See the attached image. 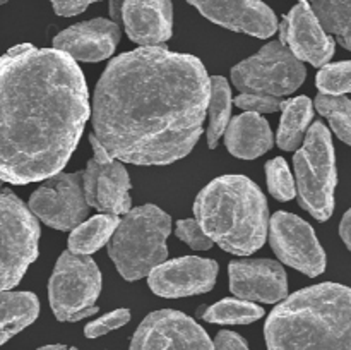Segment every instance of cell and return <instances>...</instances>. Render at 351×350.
Returning <instances> with one entry per match:
<instances>
[{"label": "cell", "mask_w": 351, "mask_h": 350, "mask_svg": "<svg viewBox=\"0 0 351 350\" xmlns=\"http://www.w3.org/2000/svg\"><path fill=\"white\" fill-rule=\"evenodd\" d=\"M89 141L93 146V158L82 172L86 202L103 213L125 215L130 209V178L127 168L110 156L95 136L89 137Z\"/></svg>", "instance_id": "cell-11"}, {"label": "cell", "mask_w": 351, "mask_h": 350, "mask_svg": "<svg viewBox=\"0 0 351 350\" xmlns=\"http://www.w3.org/2000/svg\"><path fill=\"white\" fill-rule=\"evenodd\" d=\"M218 263L197 256H185L158 264L149 271V287L160 297L178 299L206 294L218 277Z\"/></svg>", "instance_id": "cell-14"}, {"label": "cell", "mask_w": 351, "mask_h": 350, "mask_svg": "<svg viewBox=\"0 0 351 350\" xmlns=\"http://www.w3.org/2000/svg\"><path fill=\"white\" fill-rule=\"evenodd\" d=\"M315 108L329 120L332 130L343 143L351 141V103L345 95H324L319 93L315 98Z\"/></svg>", "instance_id": "cell-27"}, {"label": "cell", "mask_w": 351, "mask_h": 350, "mask_svg": "<svg viewBox=\"0 0 351 350\" xmlns=\"http://www.w3.org/2000/svg\"><path fill=\"white\" fill-rule=\"evenodd\" d=\"M213 350H249L247 342L235 331H219L216 335L215 343H213Z\"/></svg>", "instance_id": "cell-33"}, {"label": "cell", "mask_w": 351, "mask_h": 350, "mask_svg": "<svg viewBox=\"0 0 351 350\" xmlns=\"http://www.w3.org/2000/svg\"><path fill=\"white\" fill-rule=\"evenodd\" d=\"M305 74V65L285 45L271 41L232 69V81L242 93L281 98L297 91Z\"/></svg>", "instance_id": "cell-9"}, {"label": "cell", "mask_w": 351, "mask_h": 350, "mask_svg": "<svg viewBox=\"0 0 351 350\" xmlns=\"http://www.w3.org/2000/svg\"><path fill=\"white\" fill-rule=\"evenodd\" d=\"M281 98L269 95H254V93H240L235 98V105L245 112L254 113H274L280 110Z\"/></svg>", "instance_id": "cell-32"}, {"label": "cell", "mask_w": 351, "mask_h": 350, "mask_svg": "<svg viewBox=\"0 0 351 350\" xmlns=\"http://www.w3.org/2000/svg\"><path fill=\"white\" fill-rule=\"evenodd\" d=\"M204 17L223 27L256 38L276 33L278 19L263 0H187Z\"/></svg>", "instance_id": "cell-16"}, {"label": "cell", "mask_w": 351, "mask_h": 350, "mask_svg": "<svg viewBox=\"0 0 351 350\" xmlns=\"http://www.w3.org/2000/svg\"><path fill=\"white\" fill-rule=\"evenodd\" d=\"M223 134L230 153L242 160L259 158L273 148L269 122L261 113L245 112L235 117Z\"/></svg>", "instance_id": "cell-20"}, {"label": "cell", "mask_w": 351, "mask_h": 350, "mask_svg": "<svg viewBox=\"0 0 351 350\" xmlns=\"http://www.w3.org/2000/svg\"><path fill=\"white\" fill-rule=\"evenodd\" d=\"M194 213L206 235L226 253L249 256L266 242V196L243 175L209 182L195 198Z\"/></svg>", "instance_id": "cell-4"}, {"label": "cell", "mask_w": 351, "mask_h": 350, "mask_svg": "<svg viewBox=\"0 0 351 350\" xmlns=\"http://www.w3.org/2000/svg\"><path fill=\"white\" fill-rule=\"evenodd\" d=\"M280 43L298 60L311 62L315 67L328 64L335 55L336 41L322 30L311 3L300 0L280 24Z\"/></svg>", "instance_id": "cell-15"}, {"label": "cell", "mask_w": 351, "mask_h": 350, "mask_svg": "<svg viewBox=\"0 0 351 350\" xmlns=\"http://www.w3.org/2000/svg\"><path fill=\"white\" fill-rule=\"evenodd\" d=\"M129 350H213V342L184 312L161 309L141 323Z\"/></svg>", "instance_id": "cell-13"}, {"label": "cell", "mask_w": 351, "mask_h": 350, "mask_svg": "<svg viewBox=\"0 0 351 350\" xmlns=\"http://www.w3.org/2000/svg\"><path fill=\"white\" fill-rule=\"evenodd\" d=\"M339 235H341L345 246L351 249V211H346L339 225Z\"/></svg>", "instance_id": "cell-35"}, {"label": "cell", "mask_w": 351, "mask_h": 350, "mask_svg": "<svg viewBox=\"0 0 351 350\" xmlns=\"http://www.w3.org/2000/svg\"><path fill=\"white\" fill-rule=\"evenodd\" d=\"M40 223L9 189L0 191V290L16 287L38 257Z\"/></svg>", "instance_id": "cell-7"}, {"label": "cell", "mask_w": 351, "mask_h": 350, "mask_svg": "<svg viewBox=\"0 0 351 350\" xmlns=\"http://www.w3.org/2000/svg\"><path fill=\"white\" fill-rule=\"evenodd\" d=\"M129 319H130L129 309H115V311L108 312V314H105L103 318L95 319V321H91L89 325H86L84 335L86 338H98V336L106 335V333L127 325Z\"/></svg>", "instance_id": "cell-31"}, {"label": "cell", "mask_w": 351, "mask_h": 350, "mask_svg": "<svg viewBox=\"0 0 351 350\" xmlns=\"http://www.w3.org/2000/svg\"><path fill=\"white\" fill-rule=\"evenodd\" d=\"M122 3L123 0H112L110 2V14H112L113 17V23H117L120 26V23H122Z\"/></svg>", "instance_id": "cell-36"}, {"label": "cell", "mask_w": 351, "mask_h": 350, "mask_svg": "<svg viewBox=\"0 0 351 350\" xmlns=\"http://www.w3.org/2000/svg\"><path fill=\"white\" fill-rule=\"evenodd\" d=\"M175 233L182 242L191 246L194 250H208L213 246V240L206 235L197 220H178Z\"/></svg>", "instance_id": "cell-30"}, {"label": "cell", "mask_w": 351, "mask_h": 350, "mask_svg": "<svg viewBox=\"0 0 351 350\" xmlns=\"http://www.w3.org/2000/svg\"><path fill=\"white\" fill-rule=\"evenodd\" d=\"M350 0H314L312 12L317 17L322 30L336 34L339 43L350 50L351 47V12Z\"/></svg>", "instance_id": "cell-25"}, {"label": "cell", "mask_w": 351, "mask_h": 350, "mask_svg": "<svg viewBox=\"0 0 351 350\" xmlns=\"http://www.w3.org/2000/svg\"><path fill=\"white\" fill-rule=\"evenodd\" d=\"M36 350H77V349H74V347H67V345H47Z\"/></svg>", "instance_id": "cell-37"}, {"label": "cell", "mask_w": 351, "mask_h": 350, "mask_svg": "<svg viewBox=\"0 0 351 350\" xmlns=\"http://www.w3.org/2000/svg\"><path fill=\"white\" fill-rule=\"evenodd\" d=\"M0 187H2V180H0Z\"/></svg>", "instance_id": "cell-39"}, {"label": "cell", "mask_w": 351, "mask_h": 350, "mask_svg": "<svg viewBox=\"0 0 351 350\" xmlns=\"http://www.w3.org/2000/svg\"><path fill=\"white\" fill-rule=\"evenodd\" d=\"M206 115H209L208 126V146L215 150L218 146L219 137L228 126L232 115V89L228 81L221 75L209 78V98Z\"/></svg>", "instance_id": "cell-24"}, {"label": "cell", "mask_w": 351, "mask_h": 350, "mask_svg": "<svg viewBox=\"0 0 351 350\" xmlns=\"http://www.w3.org/2000/svg\"><path fill=\"white\" fill-rule=\"evenodd\" d=\"M120 26L108 19H91L74 24L53 38L57 50L82 62H99L115 51Z\"/></svg>", "instance_id": "cell-18"}, {"label": "cell", "mask_w": 351, "mask_h": 350, "mask_svg": "<svg viewBox=\"0 0 351 350\" xmlns=\"http://www.w3.org/2000/svg\"><path fill=\"white\" fill-rule=\"evenodd\" d=\"M29 209L36 218L57 230H71L84 222L89 205L82 191V172L57 174L31 194Z\"/></svg>", "instance_id": "cell-10"}, {"label": "cell", "mask_w": 351, "mask_h": 350, "mask_svg": "<svg viewBox=\"0 0 351 350\" xmlns=\"http://www.w3.org/2000/svg\"><path fill=\"white\" fill-rule=\"evenodd\" d=\"M171 232L168 213L154 205L129 209L110 237L108 254L125 280L149 275L168 256L167 239Z\"/></svg>", "instance_id": "cell-5"}, {"label": "cell", "mask_w": 351, "mask_h": 350, "mask_svg": "<svg viewBox=\"0 0 351 350\" xmlns=\"http://www.w3.org/2000/svg\"><path fill=\"white\" fill-rule=\"evenodd\" d=\"M269 242L274 254L307 277H319L326 270V253L314 229L293 213L278 211L271 218Z\"/></svg>", "instance_id": "cell-12"}, {"label": "cell", "mask_w": 351, "mask_h": 350, "mask_svg": "<svg viewBox=\"0 0 351 350\" xmlns=\"http://www.w3.org/2000/svg\"><path fill=\"white\" fill-rule=\"evenodd\" d=\"M230 290L249 302L274 304L288 295L283 266L273 259H242L230 263Z\"/></svg>", "instance_id": "cell-17"}, {"label": "cell", "mask_w": 351, "mask_h": 350, "mask_svg": "<svg viewBox=\"0 0 351 350\" xmlns=\"http://www.w3.org/2000/svg\"><path fill=\"white\" fill-rule=\"evenodd\" d=\"M202 319L218 325H249L264 316V309L242 299H223L201 312Z\"/></svg>", "instance_id": "cell-26"}, {"label": "cell", "mask_w": 351, "mask_h": 350, "mask_svg": "<svg viewBox=\"0 0 351 350\" xmlns=\"http://www.w3.org/2000/svg\"><path fill=\"white\" fill-rule=\"evenodd\" d=\"M120 14L130 40L143 47H158L171 38V0H123Z\"/></svg>", "instance_id": "cell-19"}, {"label": "cell", "mask_w": 351, "mask_h": 350, "mask_svg": "<svg viewBox=\"0 0 351 350\" xmlns=\"http://www.w3.org/2000/svg\"><path fill=\"white\" fill-rule=\"evenodd\" d=\"M101 273L88 254L65 250L48 281V299L58 321L74 323L98 312Z\"/></svg>", "instance_id": "cell-8"}, {"label": "cell", "mask_w": 351, "mask_h": 350, "mask_svg": "<svg viewBox=\"0 0 351 350\" xmlns=\"http://www.w3.org/2000/svg\"><path fill=\"white\" fill-rule=\"evenodd\" d=\"M267 350H351V295L339 283L298 290L273 309Z\"/></svg>", "instance_id": "cell-3"}, {"label": "cell", "mask_w": 351, "mask_h": 350, "mask_svg": "<svg viewBox=\"0 0 351 350\" xmlns=\"http://www.w3.org/2000/svg\"><path fill=\"white\" fill-rule=\"evenodd\" d=\"M5 2H7V0H0V5H3Z\"/></svg>", "instance_id": "cell-38"}, {"label": "cell", "mask_w": 351, "mask_h": 350, "mask_svg": "<svg viewBox=\"0 0 351 350\" xmlns=\"http://www.w3.org/2000/svg\"><path fill=\"white\" fill-rule=\"evenodd\" d=\"M281 120L278 127V146L285 151H295L302 146L308 124L314 117V106L307 96L281 100Z\"/></svg>", "instance_id": "cell-22"}, {"label": "cell", "mask_w": 351, "mask_h": 350, "mask_svg": "<svg viewBox=\"0 0 351 350\" xmlns=\"http://www.w3.org/2000/svg\"><path fill=\"white\" fill-rule=\"evenodd\" d=\"M298 2H300V0H298ZM305 2H308V0H305Z\"/></svg>", "instance_id": "cell-40"}, {"label": "cell", "mask_w": 351, "mask_h": 350, "mask_svg": "<svg viewBox=\"0 0 351 350\" xmlns=\"http://www.w3.org/2000/svg\"><path fill=\"white\" fill-rule=\"evenodd\" d=\"M266 178L271 196L278 201H290L295 198V180L288 163L283 158H274L266 163Z\"/></svg>", "instance_id": "cell-28"}, {"label": "cell", "mask_w": 351, "mask_h": 350, "mask_svg": "<svg viewBox=\"0 0 351 350\" xmlns=\"http://www.w3.org/2000/svg\"><path fill=\"white\" fill-rule=\"evenodd\" d=\"M317 88L324 95H345L351 89V64L348 60L329 64L319 71Z\"/></svg>", "instance_id": "cell-29"}, {"label": "cell", "mask_w": 351, "mask_h": 350, "mask_svg": "<svg viewBox=\"0 0 351 350\" xmlns=\"http://www.w3.org/2000/svg\"><path fill=\"white\" fill-rule=\"evenodd\" d=\"M40 314V301L31 292L0 290V345L23 331Z\"/></svg>", "instance_id": "cell-21"}, {"label": "cell", "mask_w": 351, "mask_h": 350, "mask_svg": "<svg viewBox=\"0 0 351 350\" xmlns=\"http://www.w3.org/2000/svg\"><path fill=\"white\" fill-rule=\"evenodd\" d=\"M88 119V86L74 58L29 43L0 57V180L24 185L60 172Z\"/></svg>", "instance_id": "cell-2"}, {"label": "cell", "mask_w": 351, "mask_h": 350, "mask_svg": "<svg viewBox=\"0 0 351 350\" xmlns=\"http://www.w3.org/2000/svg\"><path fill=\"white\" fill-rule=\"evenodd\" d=\"M96 2V0H51L53 10L58 16H77V14L84 12L89 7V3Z\"/></svg>", "instance_id": "cell-34"}, {"label": "cell", "mask_w": 351, "mask_h": 350, "mask_svg": "<svg viewBox=\"0 0 351 350\" xmlns=\"http://www.w3.org/2000/svg\"><path fill=\"white\" fill-rule=\"evenodd\" d=\"M297 174L298 202L314 218L328 220L335 209V189L338 184L335 146L331 132L322 122L307 130L300 150L293 156Z\"/></svg>", "instance_id": "cell-6"}, {"label": "cell", "mask_w": 351, "mask_h": 350, "mask_svg": "<svg viewBox=\"0 0 351 350\" xmlns=\"http://www.w3.org/2000/svg\"><path fill=\"white\" fill-rule=\"evenodd\" d=\"M208 98L209 75L197 57L141 47L113 58L99 78L93 136L119 161L173 163L197 143Z\"/></svg>", "instance_id": "cell-1"}, {"label": "cell", "mask_w": 351, "mask_h": 350, "mask_svg": "<svg viewBox=\"0 0 351 350\" xmlns=\"http://www.w3.org/2000/svg\"><path fill=\"white\" fill-rule=\"evenodd\" d=\"M119 215L103 213L93 216L88 222H81L72 229L69 237V250L75 254H93L105 246L119 225Z\"/></svg>", "instance_id": "cell-23"}]
</instances>
